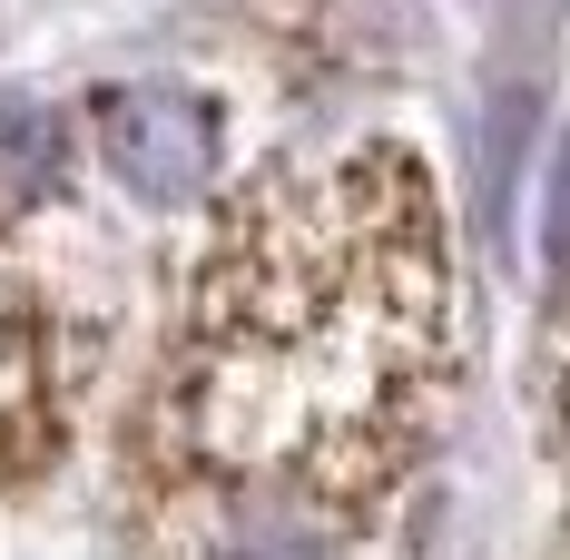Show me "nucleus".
Masks as SVG:
<instances>
[{
    "label": "nucleus",
    "instance_id": "nucleus-1",
    "mask_svg": "<svg viewBox=\"0 0 570 560\" xmlns=\"http://www.w3.org/2000/svg\"><path fill=\"white\" fill-rule=\"evenodd\" d=\"M99 148L138 197L177 207L217 177V109L197 89H109L99 99Z\"/></svg>",
    "mask_w": 570,
    "mask_h": 560
},
{
    "label": "nucleus",
    "instance_id": "nucleus-2",
    "mask_svg": "<svg viewBox=\"0 0 570 560\" xmlns=\"http://www.w3.org/2000/svg\"><path fill=\"white\" fill-rule=\"evenodd\" d=\"M561 266H570V128L541 168V276H561Z\"/></svg>",
    "mask_w": 570,
    "mask_h": 560
}]
</instances>
